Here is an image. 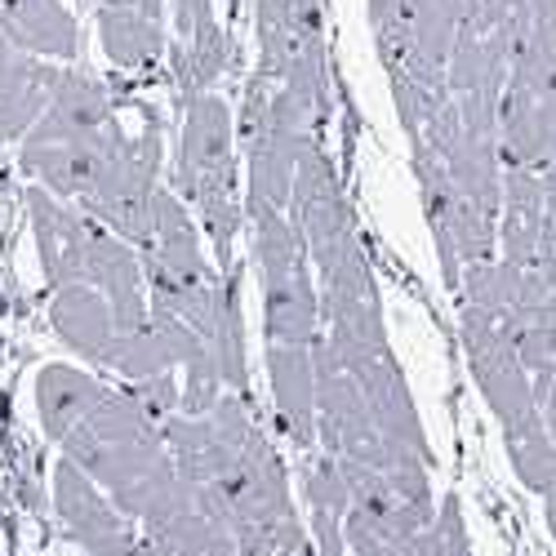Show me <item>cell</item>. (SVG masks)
Returning <instances> with one entry per match:
<instances>
[{"label":"cell","instance_id":"cell-7","mask_svg":"<svg viewBox=\"0 0 556 556\" xmlns=\"http://www.w3.org/2000/svg\"><path fill=\"white\" fill-rule=\"evenodd\" d=\"M54 513H59L67 539L76 547H85L89 556H138L134 521L67 454L54 463Z\"/></svg>","mask_w":556,"mask_h":556},{"label":"cell","instance_id":"cell-5","mask_svg":"<svg viewBox=\"0 0 556 556\" xmlns=\"http://www.w3.org/2000/svg\"><path fill=\"white\" fill-rule=\"evenodd\" d=\"M316 267V290H320V334L330 339L339 361L361 375L369 361L392 352L388 326H383V299L375 286V271L361 250V237H352L330 258L312 263Z\"/></svg>","mask_w":556,"mask_h":556},{"label":"cell","instance_id":"cell-14","mask_svg":"<svg viewBox=\"0 0 556 556\" xmlns=\"http://www.w3.org/2000/svg\"><path fill=\"white\" fill-rule=\"evenodd\" d=\"M112 396V388L103 379H94L89 369L76 365H45L36 375V414H40V428L50 441H67L89 414H94L103 401Z\"/></svg>","mask_w":556,"mask_h":556},{"label":"cell","instance_id":"cell-6","mask_svg":"<svg viewBox=\"0 0 556 556\" xmlns=\"http://www.w3.org/2000/svg\"><path fill=\"white\" fill-rule=\"evenodd\" d=\"M458 339L468 352V369L498 419L503 432L526 428L543 414V401L534 396V379L517 352L513 334V312L481 307V303H458Z\"/></svg>","mask_w":556,"mask_h":556},{"label":"cell","instance_id":"cell-1","mask_svg":"<svg viewBox=\"0 0 556 556\" xmlns=\"http://www.w3.org/2000/svg\"><path fill=\"white\" fill-rule=\"evenodd\" d=\"M63 454L94 477L138 526H161L197 507V485L178 472L161 419L138 396H108L63 441Z\"/></svg>","mask_w":556,"mask_h":556},{"label":"cell","instance_id":"cell-20","mask_svg":"<svg viewBox=\"0 0 556 556\" xmlns=\"http://www.w3.org/2000/svg\"><path fill=\"white\" fill-rule=\"evenodd\" d=\"M432 534H437V556H472V539H468V521H463L458 494L441 498L437 517H432Z\"/></svg>","mask_w":556,"mask_h":556},{"label":"cell","instance_id":"cell-10","mask_svg":"<svg viewBox=\"0 0 556 556\" xmlns=\"http://www.w3.org/2000/svg\"><path fill=\"white\" fill-rule=\"evenodd\" d=\"M361 388H365V401L375 409V424L383 432V441L392 445V454L401 458H424L432 463V445H428V432H424V419L414 409V396H409V383L401 375L396 356H379L361 369Z\"/></svg>","mask_w":556,"mask_h":556},{"label":"cell","instance_id":"cell-13","mask_svg":"<svg viewBox=\"0 0 556 556\" xmlns=\"http://www.w3.org/2000/svg\"><path fill=\"white\" fill-rule=\"evenodd\" d=\"M50 326L54 334L89 365L108 361L112 352V339H116V312H112V299L89 286V281H67V286H54V299H50Z\"/></svg>","mask_w":556,"mask_h":556},{"label":"cell","instance_id":"cell-2","mask_svg":"<svg viewBox=\"0 0 556 556\" xmlns=\"http://www.w3.org/2000/svg\"><path fill=\"white\" fill-rule=\"evenodd\" d=\"M169 188L188 201L201 231L210 237L214 263L237 267V237L245 227L241 201V161H237V116L214 89L182 99V134L174 152Z\"/></svg>","mask_w":556,"mask_h":556},{"label":"cell","instance_id":"cell-23","mask_svg":"<svg viewBox=\"0 0 556 556\" xmlns=\"http://www.w3.org/2000/svg\"><path fill=\"white\" fill-rule=\"evenodd\" d=\"M85 556H89V552H85Z\"/></svg>","mask_w":556,"mask_h":556},{"label":"cell","instance_id":"cell-9","mask_svg":"<svg viewBox=\"0 0 556 556\" xmlns=\"http://www.w3.org/2000/svg\"><path fill=\"white\" fill-rule=\"evenodd\" d=\"M27 210H31V237H36V254L50 290L67 281H85V241H89V227H94V214H85L76 201L54 197L40 182L27 192Z\"/></svg>","mask_w":556,"mask_h":556},{"label":"cell","instance_id":"cell-11","mask_svg":"<svg viewBox=\"0 0 556 556\" xmlns=\"http://www.w3.org/2000/svg\"><path fill=\"white\" fill-rule=\"evenodd\" d=\"M59 67L40 63V54L23 50V45L0 27V143H18V138L40 121L45 103H50Z\"/></svg>","mask_w":556,"mask_h":556},{"label":"cell","instance_id":"cell-21","mask_svg":"<svg viewBox=\"0 0 556 556\" xmlns=\"http://www.w3.org/2000/svg\"><path fill=\"white\" fill-rule=\"evenodd\" d=\"M99 5H138L152 18H165V0H99Z\"/></svg>","mask_w":556,"mask_h":556},{"label":"cell","instance_id":"cell-8","mask_svg":"<svg viewBox=\"0 0 556 556\" xmlns=\"http://www.w3.org/2000/svg\"><path fill=\"white\" fill-rule=\"evenodd\" d=\"M299 227V237L312 254V263L330 258L334 250H343L356 237V218L348 205V192L339 182V169L330 161V152L316 143H307V152L299 156L294 169V192H290V210H286Z\"/></svg>","mask_w":556,"mask_h":556},{"label":"cell","instance_id":"cell-19","mask_svg":"<svg viewBox=\"0 0 556 556\" xmlns=\"http://www.w3.org/2000/svg\"><path fill=\"white\" fill-rule=\"evenodd\" d=\"M103 369H116V375H125L138 388V383H152L161 375H174V361H169L161 334L152 330V320H148V326H138V330H116Z\"/></svg>","mask_w":556,"mask_h":556},{"label":"cell","instance_id":"cell-3","mask_svg":"<svg viewBox=\"0 0 556 556\" xmlns=\"http://www.w3.org/2000/svg\"><path fill=\"white\" fill-rule=\"evenodd\" d=\"M498 156L526 169L556 161V0H530V31L498 99Z\"/></svg>","mask_w":556,"mask_h":556},{"label":"cell","instance_id":"cell-12","mask_svg":"<svg viewBox=\"0 0 556 556\" xmlns=\"http://www.w3.org/2000/svg\"><path fill=\"white\" fill-rule=\"evenodd\" d=\"M267 379H271V401L276 419H281L286 437L294 450L316 445V369H312V343H267Z\"/></svg>","mask_w":556,"mask_h":556},{"label":"cell","instance_id":"cell-4","mask_svg":"<svg viewBox=\"0 0 556 556\" xmlns=\"http://www.w3.org/2000/svg\"><path fill=\"white\" fill-rule=\"evenodd\" d=\"M254 263L263 281V330L267 343H312L320 334V290L312 254L286 210L250 214Z\"/></svg>","mask_w":556,"mask_h":556},{"label":"cell","instance_id":"cell-16","mask_svg":"<svg viewBox=\"0 0 556 556\" xmlns=\"http://www.w3.org/2000/svg\"><path fill=\"white\" fill-rule=\"evenodd\" d=\"M99 40L112 67L121 72H152L165 54V18H152L138 5H99Z\"/></svg>","mask_w":556,"mask_h":556},{"label":"cell","instance_id":"cell-15","mask_svg":"<svg viewBox=\"0 0 556 556\" xmlns=\"http://www.w3.org/2000/svg\"><path fill=\"white\" fill-rule=\"evenodd\" d=\"M547 223V197H543V169L503 165V210H498V258L526 267L539 250Z\"/></svg>","mask_w":556,"mask_h":556},{"label":"cell","instance_id":"cell-18","mask_svg":"<svg viewBox=\"0 0 556 556\" xmlns=\"http://www.w3.org/2000/svg\"><path fill=\"white\" fill-rule=\"evenodd\" d=\"M503 450H507V463H513V472L521 477V485L530 494L543 498L556 485V437L547 428V414L530 419L526 428L503 432Z\"/></svg>","mask_w":556,"mask_h":556},{"label":"cell","instance_id":"cell-22","mask_svg":"<svg viewBox=\"0 0 556 556\" xmlns=\"http://www.w3.org/2000/svg\"><path fill=\"white\" fill-rule=\"evenodd\" d=\"M543 197H547V214L556 218V161L543 169Z\"/></svg>","mask_w":556,"mask_h":556},{"label":"cell","instance_id":"cell-17","mask_svg":"<svg viewBox=\"0 0 556 556\" xmlns=\"http://www.w3.org/2000/svg\"><path fill=\"white\" fill-rule=\"evenodd\" d=\"M138 556H237V539H231L223 521L192 507V513H182L174 521L143 526Z\"/></svg>","mask_w":556,"mask_h":556}]
</instances>
